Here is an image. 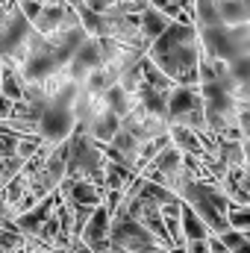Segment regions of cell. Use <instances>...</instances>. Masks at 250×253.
Returning <instances> with one entry per match:
<instances>
[{
    "instance_id": "4dcf8cb0",
    "label": "cell",
    "mask_w": 250,
    "mask_h": 253,
    "mask_svg": "<svg viewBox=\"0 0 250 253\" xmlns=\"http://www.w3.org/2000/svg\"><path fill=\"white\" fill-rule=\"evenodd\" d=\"M83 3H85L91 12H97V15H106V12L112 9V3H115V0H83Z\"/></svg>"
},
{
    "instance_id": "5bb4252c",
    "label": "cell",
    "mask_w": 250,
    "mask_h": 253,
    "mask_svg": "<svg viewBox=\"0 0 250 253\" xmlns=\"http://www.w3.org/2000/svg\"><path fill=\"white\" fill-rule=\"evenodd\" d=\"M24 77L18 74V68L9 62H3V68H0V94L3 97H9L12 103H21L24 100Z\"/></svg>"
},
{
    "instance_id": "cb8c5ba5",
    "label": "cell",
    "mask_w": 250,
    "mask_h": 253,
    "mask_svg": "<svg viewBox=\"0 0 250 253\" xmlns=\"http://www.w3.org/2000/svg\"><path fill=\"white\" fill-rule=\"evenodd\" d=\"M24 248H27V236H21L18 230L0 227V253H21Z\"/></svg>"
},
{
    "instance_id": "52a82bcc",
    "label": "cell",
    "mask_w": 250,
    "mask_h": 253,
    "mask_svg": "<svg viewBox=\"0 0 250 253\" xmlns=\"http://www.w3.org/2000/svg\"><path fill=\"white\" fill-rule=\"evenodd\" d=\"M197 42H200L203 56H209V59H218V62L236 59V39H233V30L227 24L197 30Z\"/></svg>"
},
{
    "instance_id": "d6a6232c",
    "label": "cell",
    "mask_w": 250,
    "mask_h": 253,
    "mask_svg": "<svg viewBox=\"0 0 250 253\" xmlns=\"http://www.w3.org/2000/svg\"><path fill=\"white\" fill-rule=\"evenodd\" d=\"M12 109H15V103H12L9 97H3V94H0V121H6V118L12 115Z\"/></svg>"
},
{
    "instance_id": "83f0119b",
    "label": "cell",
    "mask_w": 250,
    "mask_h": 253,
    "mask_svg": "<svg viewBox=\"0 0 250 253\" xmlns=\"http://www.w3.org/2000/svg\"><path fill=\"white\" fill-rule=\"evenodd\" d=\"M18 138H21V135H15V132H0V159L15 156V150H18Z\"/></svg>"
},
{
    "instance_id": "8992f818",
    "label": "cell",
    "mask_w": 250,
    "mask_h": 253,
    "mask_svg": "<svg viewBox=\"0 0 250 253\" xmlns=\"http://www.w3.org/2000/svg\"><path fill=\"white\" fill-rule=\"evenodd\" d=\"M74 126H77V121H74V109L56 103V100H50L47 109L42 112L39 124H36V132H39L47 144H62L65 138L74 132Z\"/></svg>"
},
{
    "instance_id": "484cf974",
    "label": "cell",
    "mask_w": 250,
    "mask_h": 253,
    "mask_svg": "<svg viewBox=\"0 0 250 253\" xmlns=\"http://www.w3.org/2000/svg\"><path fill=\"white\" fill-rule=\"evenodd\" d=\"M24 171V159L21 156H6V159H0V191L6 189V183L12 180V177H18Z\"/></svg>"
},
{
    "instance_id": "836d02e7",
    "label": "cell",
    "mask_w": 250,
    "mask_h": 253,
    "mask_svg": "<svg viewBox=\"0 0 250 253\" xmlns=\"http://www.w3.org/2000/svg\"><path fill=\"white\" fill-rule=\"evenodd\" d=\"M65 253H91V251H88L80 239H71V245H68V251H65Z\"/></svg>"
},
{
    "instance_id": "f1b7e54d",
    "label": "cell",
    "mask_w": 250,
    "mask_h": 253,
    "mask_svg": "<svg viewBox=\"0 0 250 253\" xmlns=\"http://www.w3.org/2000/svg\"><path fill=\"white\" fill-rule=\"evenodd\" d=\"M0 227H3V230H15V212H12V206L6 203L3 191H0Z\"/></svg>"
},
{
    "instance_id": "30bf717a",
    "label": "cell",
    "mask_w": 250,
    "mask_h": 253,
    "mask_svg": "<svg viewBox=\"0 0 250 253\" xmlns=\"http://www.w3.org/2000/svg\"><path fill=\"white\" fill-rule=\"evenodd\" d=\"M118 129H121V118H118L115 112H109V109H100V112L91 118V124L85 126L83 132H85L88 138H94L97 144H109V141L115 138Z\"/></svg>"
},
{
    "instance_id": "4fadbf2b",
    "label": "cell",
    "mask_w": 250,
    "mask_h": 253,
    "mask_svg": "<svg viewBox=\"0 0 250 253\" xmlns=\"http://www.w3.org/2000/svg\"><path fill=\"white\" fill-rule=\"evenodd\" d=\"M65 12H68V6H44L42 3V9H39V15L33 18V30L39 33V36H53V33H59V27H62L65 21Z\"/></svg>"
},
{
    "instance_id": "ac0fdd59",
    "label": "cell",
    "mask_w": 250,
    "mask_h": 253,
    "mask_svg": "<svg viewBox=\"0 0 250 253\" xmlns=\"http://www.w3.org/2000/svg\"><path fill=\"white\" fill-rule=\"evenodd\" d=\"M180 230H183V242H206L209 239V230L206 224L194 215V209L183 203V212H180Z\"/></svg>"
},
{
    "instance_id": "8fae6325",
    "label": "cell",
    "mask_w": 250,
    "mask_h": 253,
    "mask_svg": "<svg viewBox=\"0 0 250 253\" xmlns=\"http://www.w3.org/2000/svg\"><path fill=\"white\" fill-rule=\"evenodd\" d=\"M174 21L165 15V12H159V9H153V6H147L141 15H138V30H141V39L147 42V44H153L168 27H171Z\"/></svg>"
},
{
    "instance_id": "6da1fadb",
    "label": "cell",
    "mask_w": 250,
    "mask_h": 253,
    "mask_svg": "<svg viewBox=\"0 0 250 253\" xmlns=\"http://www.w3.org/2000/svg\"><path fill=\"white\" fill-rule=\"evenodd\" d=\"M200 56L203 50L197 42V27L177 24V21L147 47V59L177 85H200V77H197Z\"/></svg>"
},
{
    "instance_id": "d6986e66",
    "label": "cell",
    "mask_w": 250,
    "mask_h": 253,
    "mask_svg": "<svg viewBox=\"0 0 250 253\" xmlns=\"http://www.w3.org/2000/svg\"><path fill=\"white\" fill-rule=\"evenodd\" d=\"M218 15H221V24H227V27L250 24V3L248 0H224V3H218Z\"/></svg>"
},
{
    "instance_id": "f546056e",
    "label": "cell",
    "mask_w": 250,
    "mask_h": 253,
    "mask_svg": "<svg viewBox=\"0 0 250 253\" xmlns=\"http://www.w3.org/2000/svg\"><path fill=\"white\" fill-rule=\"evenodd\" d=\"M18 9L24 12V18L33 24V18L39 15V9H42V0H18Z\"/></svg>"
},
{
    "instance_id": "d590c367",
    "label": "cell",
    "mask_w": 250,
    "mask_h": 253,
    "mask_svg": "<svg viewBox=\"0 0 250 253\" xmlns=\"http://www.w3.org/2000/svg\"><path fill=\"white\" fill-rule=\"evenodd\" d=\"M218 3H224V0H218Z\"/></svg>"
},
{
    "instance_id": "7402d4cb",
    "label": "cell",
    "mask_w": 250,
    "mask_h": 253,
    "mask_svg": "<svg viewBox=\"0 0 250 253\" xmlns=\"http://www.w3.org/2000/svg\"><path fill=\"white\" fill-rule=\"evenodd\" d=\"M227 224H230V230L250 236V206L230 203V209H227Z\"/></svg>"
},
{
    "instance_id": "277c9868",
    "label": "cell",
    "mask_w": 250,
    "mask_h": 253,
    "mask_svg": "<svg viewBox=\"0 0 250 253\" xmlns=\"http://www.w3.org/2000/svg\"><path fill=\"white\" fill-rule=\"evenodd\" d=\"M109 245H112V253H159V251H165L159 245V239L153 233H147L144 224H138L135 218H129L124 209H118L112 215Z\"/></svg>"
},
{
    "instance_id": "9c48e42d",
    "label": "cell",
    "mask_w": 250,
    "mask_h": 253,
    "mask_svg": "<svg viewBox=\"0 0 250 253\" xmlns=\"http://www.w3.org/2000/svg\"><path fill=\"white\" fill-rule=\"evenodd\" d=\"M103 194H106L103 186H94L88 180H62V186H59V197L65 203H71V206H91V209H97V206H103Z\"/></svg>"
},
{
    "instance_id": "603a6c76",
    "label": "cell",
    "mask_w": 250,
    "mask_h": 253,
    "mask_svg": "<svg viewBox=\"0 0 250 253\" xmlns=\"http://www.w3.org/2000/svg\"><path fill=\"white\" fill-rule=\"evenodd\" d=\"M227 74V62H218V59H209V56H200L197 62V77H200V85L203 83H215L218 77Z\"/></svg>"
},
{
    "instance_id": "7a4b0ae2",
    "label": "cell",
    "mask_w": 250,
    "mask_h": 253,
    "mask_svg": "<svg viewBox=\"0 0 250 253\" xmlns=\"http://www.w3.org/2000/svg\"><path fill=\"white\" fill-rule=\"evenodd\" d=\"M180 200L194 209V215L206 224L209 236H224L230 230V224H227L230 197L221 189V183H215V180H191L186 189L180 191Z\"/></svg>"
},
{
    "instance_id": "44dd1931",
    "label": "cell",
    "mask_w": 250,
    "mask_h": 253,
    "mask_svg": "<svg viewBox=\"0 0 250 253\" xmlns=\"http://www.w3.org/2000/svg\"><path fill=\"white\" fill-rule=\"evenodd\" d=\"M215 156H218L227 168H245V147H242V141H236V138H221Z\"/></svg>"
},
{
    "instance_id": "9a60e30c",
    "label": "cell",
    "mask_w": 250,
    "mask_h": 253,
    "mask_svg": "<svg viewBox=\"0 0 250 253\" xmlns=\"http://www.w3.org/2000/svg\"><path fill=\"white\" fill-rule=\"evenodd\" d=\"M138 174L132 171V168H126L121 162H109L106 159V168H103V186L109 191H126L132 186V180H135Z\"/></svg>"
},
{
    "instance_id": "1f68e13d",
    "label": "cell",
    "mask_w": 250,
    "mask_h": 253,
    "mask_svg": "<svg viewBox=\"0 0 250 253\" xmlns=\"http://www.w3.org/2000/svg\"><path fill=\"white\" fill-rule=\"evenodd\" d=\"M183 251L186 253H209V239L206 242H186Z\"/></svg>"
},
{
    "instance_id": "ba28073f",
    "label": "cell",
    "mask_w": 250,
    "mask_h": 253,
    "mask_svg": "<svg viewBox=\"0 0 250 253\" xmlns=\"http://www.w3.org/2000/svg\"><path fill=\"white\" fill-rule=\"evenodd\" d=\"M65 65L56 62V56L47 50V39H44V44L42 47H33L30 50V56L24 59V65L18 68V74L24 77V83H36V85H42L53 71H59Z\"/></svg>"
},
{
    "instance_id": "e575fe53",
    "label": "cell",
    "mask_w": 250,
    "mask_h": 253,
    "mask_svg": "<svg viewBox=\"0 0 250 253\" xmlns=\"http://www.w3.org/2000/svg\"><path fill=\"white\" fill-rule=\"evenodd\" d=\"M177 6H180V12H186L194 18V0H177Z\"/></svg>"
},
{
    "instance_id": "5b68a950",
    "label": "cell",
    "mask_w": 250,
    "mask_h": 253,
    "mask_svg": "<svg viewBox=\"0 0 250 253\" xmlns=\"http://www.w3.org/2000/svg\"><path fill=\"white\" fill-rule=\"evenodd\" d=\"M168 126H188L194 132L206 129V115H203V97L197 85H174L168 97Z\"/></svg>"
},
{
    "instance_id": "ffe728a7",
    "label": "cell",
    "mask_w": 250,
    "mask_h": 253,
    "mask_svg": "<svg viewBox=\"0 0 250 253\" xmlns=\"http://www.w3.org/2000/svg\"><path fill=\"white\" fill-rule=\"evenodd\" d=\"M141 85H147V88H156V91H168V94H171L177 83H174V80H168V77H165V74H162L156 65L144 56V59H141Z\"/></svg>"
},
{
    "instance_id": "4316f807",
    "label": "cell",
    "mask_w": 250,
    "mask_h": 253,
    "mask_svg": "<svg viewBox=\"0 0 250 253\" xmlns=\"http://www.w3.org/2000/svg\"><path fill=\"white\" fill-rule=\"evenodd\" d=\"M42 144H44V138H42L39 132L21 135V138H18V150H15V156H21V159L27 162V159H30V156H33V153H36V150L42 147Z\"/></svg>"
},
{
    "instance_id": "3957f363",
    "label": "cell",
    "mask_w": 250,
    "mask_h": 253,
    "mask_svg": "<svg viewBox=\"0 0 250 253\" xmlns=\"http://www.w3.org/2000/svg\"><path fill=\"white\" fill-rule=\"evenodd\" d=\"M65 147H68L65 180H88L94 186H103V168H106L103 144H97L94 138H88L83 129L74 126V132L65 138Z\"/></svg>"
},
{
    "instance_id": "e0dca14e",
    "label": "cell",
    "mask_w": 250,
    "mask_h": 253,
    "mask_svg": "<svg viewBox=\"0 0 250 253\" xmlns=\"http://www.w3.org/2000/svg\"><path fill=\"white\" fill-rule=\"evenodd\" d=\"M168 135H171V144L180 153H186V156H203V144H200V135L194 129H188V126H171Z\"/></svg>"
},
{
    "instance_id": "2e32d148",
    "label": "cell",
    "mask_w": 250,
    "mask_h": 253,
    "mask_svg": "<svg viewBox=\"0 0 250 253\" xmlns=\"http://www.w3.org/2000/svg\"><path fill=\"white\" fill-rule=\"evenodd\" d=\"M100 100H103V106H106L109 112H115L118 118H124V115H129V112H132V109L138 106L135 94H129V91H124V88H121L118 83H115V85H112V88H109V91H106V94H103Z\"/></svg>"
},
{
    "instance_id": "d4e9b609",
    "label": "cell",
    "mask_w": 250,
    "mask_h": 253,
    "mask_svg": "<svg viewBox=\"0 0 250 253\" xmlns=\"http://www.w3.org/2000/svg\"><path fill=\"white\" fill-rule=\"evenodd\" d=\"M227 74H230V80H233L236 85L245 83L250 77V53H242V56L230 59V62H227Z\"/></svg>"
},
{
    "instance_id": "7c38bea8",
    "label": "cell",
    "mask_w": 250,
    "mask_h": 253,
    "mask_svg": "<svg viewBox=\"0 0 250 253\" xmlns=\"http://www.w3.org/2000/svg\"><path fill=\"white\" fill-rule=\"evenodd\" d=\"M121 80V74L115 71V68H109V65H100V68H94V71H88V77H85V83L80 85L83 91H88L91 97H103L115 83Z\"/></svg>"
}]
</instances>
